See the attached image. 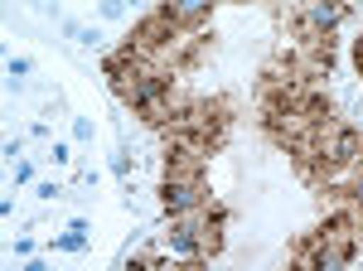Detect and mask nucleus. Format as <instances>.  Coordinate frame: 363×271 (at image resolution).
Returning a JSON list of instances; mask_svg holds the SVG:
<instances>
[{
    "label": "nucleus",
    "mask_w": 363,
    "mask_h": 271,
    "mask_svg": "<svg viewBox=\"0 0 363 271\" xmlns=\"http://www.w3.org/2000/svg\"><path fill=\"white\" fill-rule=\"evenodd\" d=\"M160 199H165V214H189V209H203L208 204V189L199 184V175H165V189H160Z\"/></svg>",
    "instance_id": "f257e3e1"
},
{
    "label": "nucleus",
    "mask_w": 363,
    "mask_h": 271,
    "mask_svg": "<svg viewBox=\"0 0 363 271\" xmlns=\"http://www.w3.org/2000/svg\"><path fill=\"white\" fill-rule=\"evenodd\" d=\"M339 20H344V5L339 0H315V5H306V34H330Z\"/></svg>",
    "instance_id": "f03ea898"
},
{
    "label": "nucleus",
    "mask_w": 363,
    "mask_h": 271,
    "mask_svg": "<svg viewBox=\"0 0 363 271\" xmlns=\"http://www.w3.org/2000/svg\"><path fill=\"white\" fill-rule=\"evenodd\" d=\"M208 5H213V0H165L160 15H165L174 29H184V25H199V20L208 15Z\"/></svg>",
    "instance_id": "7ed1b4c3"
},
{
    "label": "nucleus",
    "mask_w": 363,
    "mask_h": 271,
    "mask_svg": "<svg viewBox=\"0 0 363 271\" xmlns=\"http://www.w3.org/2000/svg\"><path fill=\"white\" fill-rule=\"evenodd\" d=\"M121 10H126L121 0H107V5H102V15H107V20H121Z\"/></svg>",
    "instance_id": "20e7f679"
},
{
    "label": "nucleus",
    "mask_w": 363,
    "mask_h": 271,
    "mask_svg": "<svg viewBox=\"0 0 363 271\" xmlns=\"http://www.w3.org/2000/svg\"><path fill=\"white\" fill-rule=\"evenodd\" d=\"M349 194H354V199L363 204V170H359V179H354V189H349Z\"/></svg>",
    "instance_id": "39448f33"
}]
</instances>
